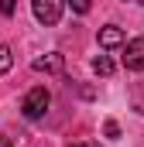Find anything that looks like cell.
Segmentation results:
<instances>
[{
	"mask_svg": "<svg viewBox=\"0 0 144 147\" xmlns=\"http://www.w3.org/2000/svg\"><path fill=\"white\" fill-rule=\"evenodd\" d=\"M31 69H35V72H62V55L52 51V55H45V58H35Z\"/></svg>",
	"mask_w": 144,
	"mask_h": 147,
	"instance_id": "5",
	"label": "cell"
},
{
	"mask_svg": "<svg viewBox=\"0 0 144 147\" xmlns=\"http://www.w3.org/2000/svg\"><path fill=\"white\" fill-rule=\"evenodd\" d=\"M134 3H144V0H134Z\"/></svg>",
	"mask_w": 144,
	"mask_h": 147,
	"instance_id": "12",
	"label": "cell"
},
{
	"mask_svg": "<svg viewBox=\"0 0 144 147\" xmlns=\"http://www.w3.org/2000/svg\"><path fill=\"white\" fill-rule=\"evenodd\" d=\"M100 48H117V45H124V31L117 28V24H107V28H100Z\"/></svg>",
	"mask_w": 144,
	"mask_h": 147,
	"instance_id": "4",
	"label": "cell"
},
{
	"mask_svg": "<svg viewBox=\"0 0 144 147\" xmlns=\"http://www.w3.org/2000/svg\"><path fill=\"white\" fill-rule=\"evenodd\" d=\"M65 3H69L72 10H75V14H86V10H89V3H93V0H65Z\"/></svg>",
	"mask_w": 144,
	"mask_h": 147,
	"instance_id": "8",
	"label": "cell"
},
{
	"mask_svg": "<svg viewBox=\"0 0 144 147\" xmlns=\"http://www.w3.org/2000/svg\"><path fill=\"white\" fill-rule=\"evenodd\" d=\"M93 72L96 75H113V62H110L107 55H96L93 58Z\"/></svg>",
	"mask_w": 144,
	"mask_h": 147,
	"instance_id": "6",
	"label": "cell"
},
{
	"mask_svg": "<svg viewBox=\"0 0 144 147\" xmlns=\"http://www.w3.org/2000/svg\"><path fill=\"white\" fill-rule=\"evenodd\" d=\"M31 7H35V17L41 24H58L65 0H31Z\"/></svg>",
	"mask_w": 144,
	"mask_h": 147,
	"instance_id": "2",
	"label": "cell"
},
{
	"mask_svg": "<svg viewBox=\"0 0 144 147\" xmlns=\"http://www.w3.org/2000/svg\"><path fill=\"white\" fill-rule=\"evenodd\" d=\"M69 147H89V144H69Z\"/></svg>",
	"mask_w": 144,
	"mask_h": 147,
	"instance_id": "11",
	"label": "cell"
},
{
	"mask_svg": "<svg viewBox=\"0 0 144 147\" xmlns=\"http://www.w3.org/2000/svg\"><path fill=\"white\" fill-rule=\"evenodd\" d=\"M124 65H127L130 72H144V38L127 41V48H124Z\"/></svg>",
	"mask_w": 144,
	"mask_h": 147,
	"instance_id": "3",
	"label": "cell"
},
{
	"mask_svg": "<svg viewBox=\"0 0 144 147\" xmlns=\"http://www.w3.org/2000/svg\"><path fill=\"white\" fill-rule=\"evenodd\" d=\"M10 65H14V55H10V48L0 41V75H3V72H10Z\"/></svg>",
	"mask_w": 144,
	"mask_h": 147,
	"instance_id": "7",
	"label": "cell"
},
{
	"mask_svg": "<svg viewBox=\"0 0 144 147\" xmlns=\"http://www.w3.org/2000/svg\"><path fill=\"white\" fill-rule=\"evenodd\" d=\"M0 147H17V140H14V137H7V134H3V137H0Z\"/></svg>",
	"mask_w": 144,
	"mask_h": 147,
	"instance_id": "10",
	"label": "cell"
},
{
	"mask_svg": "<svg viewBox=\"0 0 144 147\" xmlns=\"http://www.w3.org/2000/svg\"><path fill=\"white\" fill-rule=\"evenodd\" d=\"M0 10H3V14L10 17V14H14V0H0Z\"/></svg>",
	"mask_w": 144,
	"mask_h": 147,
	"instance_id": "9",
	"label": "cell"
},
{
	"mask_svg": "<svg viewBox=\"0 0 144 147\" xmlns=\"http://www.w3.org/2000/svg\"><path fill=\"white\" fill-rule=\"evenodd\" d=\"M48 103H52L48 89H45V86H35V89L24 96V103H21V113H24L28 120H41V116H45V110H48Z\"/></svg>",
	"mask_w": 144,
	"mask_h": 147,
	"instance_id": "1",
	"label": "cell"
}]
</instances>
